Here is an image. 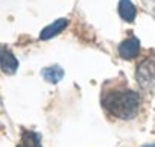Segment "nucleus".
Listing matches in <instances>:
<instances>
[{
  "label": "nucleus",
  "instance_id": "f257e3e1",
  "mask_svg": "<svg viewBox=\"0 0 155 147\" xmlns=\"http://www.w3.org/2000/svg\"><path fill=\"white\" fill-rule=\"evenodd\" d=\"M104 108L114 117L129 120L137 115L140 108V96L132 90H110L102 97Z\"/></svg>",
  "mask_w": 155,
  "mask_h": 147
},
{
  "label": "nucleus",
  "instance_id": "f03ea898",
  "mask_svg": "<svg viewBox=\"0 0 155 147\" xmlns=\"http://www.w3.org/2000/svg\"><path fill=\"white\" fill-rule=\"evenodd\" d=\"M135 78L144 90H152L155 87V56H149L138 64Z\"/></svg>",
  "mask_w": 155,
  "mask_h": 147
},
{
  "label": "nucleus",
  "instance_id": "7ed1b4c3",
  "mask_svg": "<svg viewBox=\"0 0 155 147\" xmlns=\"http://www.w3.org/2000/svg\"><path fill=\"white\" fill-rule=\"evenodd\" d=\"M140 53V41L135 37L126 38L119 46V55L123 59H134Z\"/></svg>",
  "mask_w": 155,
  "mask_h": 147
},
{
  "label": "nucleus",
  "instance_id": "20e7f679",
  "mask_svg": "<svg viewBox=\"0 0 155 147\" xmlns=\"http://www.w3.org/2000/svg\"><path fill=\"white\" fill-rule=\"evenodd\" d=\"M0 68H2V71H5L6 75H14L18 68L17 58L12 55V52H9L5 47H0Z\"/></svg>",
  "mask_w": 155,
  "mask_h": 147
},
{
  "label": "nucleus",
  "instance_id": "39448f33",
  "mask_svg": "<svg viewBox=\"0 0 155 147\" xmlns=\"http://www.w3.org/2000/svg\"><path fill=\"white\" fill-rule=\"evenodd\" d=\"M67 24H68V21H67L65 18L55 20L52 24L46 26V27L41 30V34H40V38H41V40H50V38H53L55 35L61 34V32H62V30L67 27Z\"/></svg>",
  "mask_w": 155,
  "mask_h": 147
},
{
  "label": "nucleus",
  "instance_id": "423d86ee",
  "mask_svg": "<svg viewBox=\"0 0 155 147\" xmlns=\"http://www.w3.org/2000/svg\"><path fill=\"white\" fill-rule=\"evenodd\" d=\"M119 14L125 21H134L135 15H137V9L135 5L131 0H120L119 3Z\"/></svg>",
  "mask_w": 155,
  "mask_h": 147
},
{
  "label": "nucleus",
  "instance_id": "0eeeda50",
  "mask_svg": "<svg viewBox=\"0 0 155 147\" xmlns=\"http://www.w3.org/2000/svg\"><path fill=\"white\" fill-rule=\"evenodd\" d=\"M41 75H43V78H44L47 82H50V84H58V82L64 78V70H62L61 67H58V65H52V67L44 68V70L41 71Z\"/></svg>",
  "mask_w": 155,
  "mask_h": 147
},
{
  "label": "nucleus",
  "instance_id": "6e6552de",
  "mask_svg": "<svg viewBox=\"0 0 155 147\" xmlns=\"http://www.w3.org/2000/svg\"><path fill=\"white\" fill-rule=\"evenodd\" d=\"M23 145L25 147H41L40 138L34 132H25L23 135Z\"/></svg>",
  "mask_w": 155,
  "mask_h": 147
},
{
  "label": "nucleus",
  "instance_id": "1a4fd4ad",
  "mask_svg": "<svg viewBox=\"0 0 155 147\" xmlns=\"http://www.w3.org/2000/svg\"><path fill=\"white\" fill-rule=\"evenodd\" d=\"M143 147H155V144H147V145H143Z\"/></svg>",
  "mask_w": 155,
  "mask_h": 147
},
{
  "label": "nucleus",
  "instance_id": "9d476101",
  "mask_svg": "<svg viewBox=\"0 0 155 147\" xmlns=\"http://www.w3.org/2000/svg\"><path fill=\"white\" fill-rule=\"evenodd\" d=\"M18 147H25V145H23V144H21V145H18Z\"/></svg>",
  "mask_w": 155,
  "mask_h": 147
}]
</instances>
